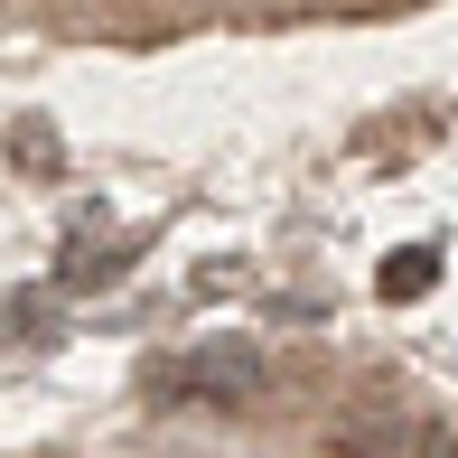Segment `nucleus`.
I'll use <instances>...</instances> for the list:
<instances>
[{
	"label": "nucleus",
	"instance_id": "1",
	"mask_svg": "<svg viewBox=\"0 0 458 458\" xmlns=\"http://www.w3.org/2000/svg\"><path fill=\"white\" fill-rule=\"evenodd\" d=\"M421 281H430V253H393L384 262V290H393V300H411Z\"/></svg>",
	"mask_w": 458,
	"mask_h": 458
}]
</instances>
